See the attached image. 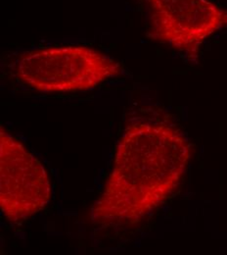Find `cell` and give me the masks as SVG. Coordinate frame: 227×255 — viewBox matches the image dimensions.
I'll return each instance as SVG.
<instances>
[{"mask_svg": "<svg viewBox=\"0 0 227 255\" xmlns=\"http://www.w3.org/2000/svg\"><path fill=\"white\" fill-rule=\"evenodd\" d=\"M191 156L186 135L167 122L140 121L127 128L105 187L91 208L100 227L142 222L180 186Z\"/></svg>", "mask_w": 227, "mask_h": 255, "instance_id": "1", "label": "cell"}, {"mask_svg": "<svg viewBox=\"0 0 227 255\" xmlns=\"http://www.w3.org/2000/svg\"><path fill=\"white\" fill-rule=\"evenodd\" d=\"M123 72L120 62L79 44L27 51L13 65L15 78L38 93L66 94L96 89Z\"/></svg>", "mask_w": 227, "mask_h": 255, "instance_id": "2", "label": "cell"}, {"mask_svg": "<svg viewBox=\"0 0 227 255\" xmlns=\"http://www.w3.org/2000/svg\"><path fill=\"white\" fill-rule=\"evenodd\" d=\"M148 36L194 59L204 43L227 28V9L211 0H143Z\"/></svg>", "mask_w": 227, "mask_h": 255, "instance_id": "3", "label": "cell"}, {"mask_svg": "<svg viewBox=\"0 0 227 255\" xmlns=\"http://www.w3.org/2000/svg\"><path fill=\"white\" fill-rule=\"evenodd\" d=\"M51 184L42 163L16 137L0 130V208L10 223L21 224L42 211Z\"/></svg>", "mask_w": 227, "mask_h": 255, "instance_id": "4", "label": "cell"}]
</instances>
